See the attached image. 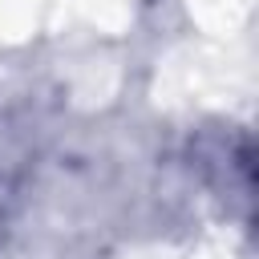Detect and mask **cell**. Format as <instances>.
<instances>
[{
	"mask_svg": "<svg viewBox=\"0 0 259 259\" xmlns=\"http://www.w3.org/2000/svg\"><path fill=\"white\" fill-rule=\"evenodd\" d=\"M28 170H32V154H28L24 138L8 121H0V235L8 231L12 214L20 210Z\"/></svg>",
	"mask_w": 259,
	"mask_h": 259,
	"instance_id": "obj_1",
	"label": "cell"
}]
</instances>
